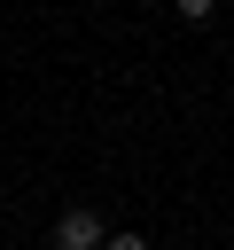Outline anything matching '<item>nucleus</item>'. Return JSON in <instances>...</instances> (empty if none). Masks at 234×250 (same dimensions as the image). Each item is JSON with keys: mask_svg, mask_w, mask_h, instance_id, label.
I'll list each match as a JSON object with an SVG mask.
<instances>
[{"mask_svg": "<svg viewBox=\"0 0 234 250\" xmlns=\"http://www.w3.org/2000/svg\"><path fill=\"white\" fill-rule=\"evenodd\" d=\"M55 250H109V227L94 211H62L55 219Z\"/></svg>", "mask_w": 234, "mask_h": 250, "instance_id": "f257e3e1", "label": "nucleus"}, {"mask_svg": "<svg viewBox=\"0 0 234 250\" xmlns=\"http://www.w3.org/2000/svg\"><path fill=\"white\" fill-rule=\"evenodd\" d=\"M109 250H148V242L140 234H109Z\"/></svg>", "mask_w": 234, "mask_h": 250, "instance_id": "f03ea898", "label": "nucleus"}]
</instances>
